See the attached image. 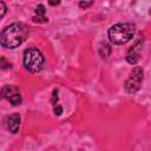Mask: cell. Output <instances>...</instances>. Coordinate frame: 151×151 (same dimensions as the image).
<instances>
[{"instance_id":"6da1fadb","label":"cell","mask_w":151,"mask_h":151,"mask_svg":"<svg viewBox=\"0 0 151 151\" xmlns=\"http://www.w3.org/2000/svg\"><path fill=\"white\" fill-rule=\"evenodd\" d=\"M28 35V27L24 22H13L1 32L0 44L5 48H15L20 46Z\"/></svg>"},{"instance_id":"7a4b0ae2","label":"cell","mask_w":151,"mask_h":151,"mask_svg":"<svg viewBox=\"0 0 151 151\" xmlns=\"http://www.w3.org/2000/svg\"><path fill=\"white\" fill-rule=\"evenodd\" d=\"M136 33V25L132 22H122L116 24L110 27L107 34L109 39L114 45H123L126 44L132 39Z\"/></svg>"},{"instance_id":"3957f363","label":"cell","mask_w":151,"mask_h":151,"mask_svg":"<svg viewBox=\"0 0 151 151\" xmlns=\"http://www.w3.org/2000/svg\"><path fill=\"white\" fill-rule=\"evenodd\" d=\"M22 61H24L25 68L28 72H31V73H38V72L41 71V68L44 66L45 58H44L42 53L37 47H28L24 52Z\"/></svg>"},{"instance_id":"277c9868","label":"cell","mask_w":151,"mask_h":151,"mask_svg":"<svg viewBox=\"0 0 151 151\" xmlns=\"http://www.w3.org/2000/svg\"><path fill=\"white\" fill-rule=\"evenodd\" d=\"M143 79H144V72H143V68L139 67V66H136L132 68V71L130 72V76L127 77V79L125 80V84H124V87H125V91L127 93H136L140 86H142V83H143Z\"/></svg>"},{"instance_id":"5b68a950","label":"cell","mask_w":151,"mask_h":151,"mask_svg":"<svg viewBox=\"0 0 151 151\" xmlns=\"http://www.w3.org/2000/svg\"><path fill=\"white\" fill-rule=\"evenodd\" d=\"M1 94L5 99H7L12 105L17 106L20 105L22 101L21 94H20V90L18 86L15 85H5L1 90Z\"/></svg>"},{"instance_id":"8992f818","label":"cell","mask_w":151,"mask_h":151,"mask_svg":"<svg viewBox=\"0 0 151 151\" xmlns=\"http://www.w3.org/2000/svg\"><path fill=\"white\" fill-rule=\"evenodd\" d=\"M142 47H143V42L142 41H138V42H136L127 51V53H126V60H127L129 64L136 65L140 60V58H142V53H140Z\"/></svg>"},{"instance_id":"52a82bcc","label":"cell","mask_w":151,"mask_h":151,"mask_svg":"<svg viewBox=\"0 0 151 151\" xmlns=\"http://www.w3.org/2000/svg\"><path fill=\"white\" fill-rule=\"evenodd\" d=\"M20 127V114L19 113H13L9 117H7V129L12 133H18Z\"/></svg>"},{"instance_id":"ba28073f","label":"cell","mask_w":151,"mask_h":151,"mask_svg":"<svg viewBox=\"0 0 151 151\" xmlns=\"http://www.w3.org/2000/svg\"><path fill=\"white\" fill-rule=\"evenodd\" d=\"M46 13V9H45V6L44 5H38L37 8H35V15L32 18V20L34 22H38V24H44V22H47L48 21V18L45 15Z\"/></svg>"},{"instance_id":"9c48e42d","label":"cell","mask_w":151,"mask_h":151,"mask_svg":"<svg viewBox=\"0 0 151 151\" xmlns=\"http://www.w3.org/2000/svg\"><path fill=\"white\" fill-rule=\"evenodd\" d=\"M99 53H100V55H101V58H107L109 55H110V53H111V47H110V45H107V44H101L100 45V47H99Z\"/></svg>"},{"instance_id":"30bf717a","label":"cell","mask_w":151,"mask_h":151,"mask_svg":"<svg viewBox=\"0 0 151 151\" xmlns=\"http://www.w3.org/2000/svg\"><path fill=\"white\" fill-rule=\"evenodd\" d=\"M51 101H52V104L55 106V105H58L57 104V101H58V90L57 88H54V91H53V93H52V99H51Z\"/></svg>"},{"instance_id":"8fae6325","label":"cell","mask_w":151,"mask_h":151,"mask_svg":"<svg viewBox=\"0 0 151 151\" xmlns=\"http://www.w3.org/2000/svg\"><path fill=\"white\" fill-rule=\"evenodd\" d=\"M11 68V63H6V59L5 57H1V68Z\"/></svg>"},{"instance_id":"7c38bea8","label":"cell","mask_w":151,"mask_h":151,"mask_svg":"<svg viewBox=\"0 0 151 151\" xmlns=\"http://www.w3.org/2000/svg\"><path fill=\"white\" fill-rule=\"evenodd\" d=\"M92 4H93L92 1H80V2H79V6L83 7V8H87V7H90Z\"/></svg>"},{"instance_id":"4fadbf2b","label":"cell","mask_w":151,"mask_h":151,"mask_svg":"<svg viewBox=\"0 0 151 151\" xmlns=\"http://www.w3.org/2000/svg\"><path fill=\"white\" fill-rule=\"evenodd\" d=\"M54 113H55L57 116H60V114L63 113V107H61L60 105H55V106H54Z\"/></svg>"},{"instance_id":"5bb4252c","label":"cell","mask_w":151,"mask_h":151,"mask_svg":"<svg viewBox=\"0 0 151 151\" xmlns=\"http://www.w3.org/2000/svg\"><path fill=\"white\" fill-rule=\"evenodd\" d=\"M0 7H1V14H0V17L2 18L5 15V13H6V5H5L4 1H0Z\"/></svg>"},{"instance_id":"9a60e30c","label":"cell","mask_w":151,"mask_h":151,"mask_svg":"<svg viewBox=\"0 0 151 151\" xmlns=\"http://www.w3.org/2000/svg\"><path fill=\"white\" fill-rule=\"evenodd\" d=\"M48 4H50V5H53V6H54V5H59V4H60V1H50Z\"/></svg>"},{"instance_id":"2e32d148","label":"cell","mask_w":151,"mask_h":151,"mask_svg":"<svg viewBox=\"0 0 151 151\" xmlns=\"http://www.w3.org/2000/svg\"><path fill=\"white\" fill-rule=\"evenodd\" d=\"M150 14H151V8H150Z\"/></svg>"}]
</instances>
